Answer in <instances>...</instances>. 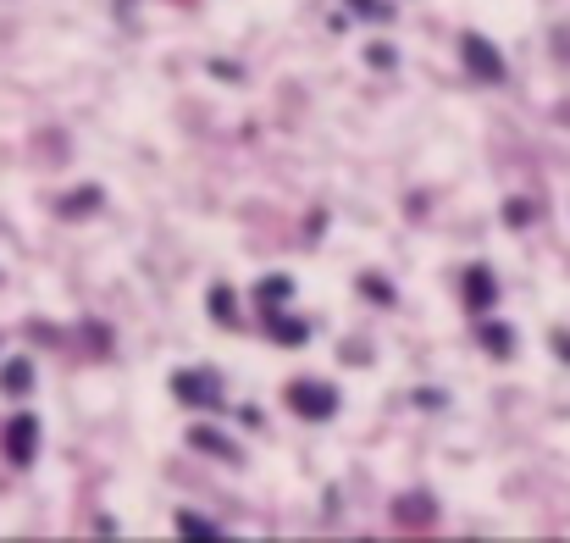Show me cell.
Wrapping results in <instances>:
<instances>
[{"mask_svg": "<svg viewBox=\"0 0 570 543\" xmlns=\"http://www.w3.org/2000/svg\"><path fill=\"white\" fill-rule=\"evenodd\" d=\"M344 12H349V17H360V23L388 28L393 17H399V0H344Z\"/></svg>", "mask_w": 570, "mask_h": 543, "instance_id": "15", "label": "cell"}, {"mask_svg": "<svg viewBox=\"0 0 570 543\" xmlns=\"http://www.w3.org/2000/svg\"><path fill=\"white\" fill-rule=\"evenodd\" d=\"M172 521H178V538H189V543H227V527L200 516V510H178Z\"/></svg>", "mask_w": 570, "mask_h": 543, "instance_id": "13", "label": "cell"}, {"mask_svg": "<svg viewBox=\"0 0 570 543\" xmlns=\"http://www.w3.org/2000/svg\"><path fill=\"white\" fill-rule=\"evenodd\" d=\"M133 6H139V0H117V17H122V23L133 17Z\"/></svg>", "mask_w": 570, "mask_h": 543, "instance_id": "24", "label": "cell"}, {"mask_svg": "<svg viewBox=\"0 0 570 543\" xmlns=\"http://www.w3.org/2000/svg\"><path fill=\"white\" fill-rule=\"evenodd\" d=\"M205 73H211L216 84H244V61H227V56H211V61H205Z\"/></svg>", "mask_w": 570, "mask_h": 543, "instance_id": "19", "label": "cell"}, {"mask_svg": "<svg viewBox=\"0 0 570 543\" xmlns=\"http://www.w3.org/2000/svg\"><path fill=\"white\" fill-rule=\"evenodd\" d=\"M78 338H84L95 355H111V350H117V333H111L106 322H95V316H84V322H78Z\"/></svg>", "mask_w": 570, "mask_h": 543, "instance_id": "17", "label": "cell"}, {"mask_svg": "<svg viewBox=\"0 0 570 543\" xmlns=\"http://www.w3.org/2000/svg\"><path fill=\"white\" fill-rule=\"evenodd\" d=\"M189 449H200V455L222 460V466H244V449H238L233 433H222L216 422H189V438H183Z\"/></svg>", "mask_w": 570, "mask_h": 543, "instance_id": "6", "label": "cell"}, {"mask_svg": "<svg viewBox=\"0 0 570 543\" xmlns=\"http://www.w3.org/2000/svg\"><path fill=\"white\" fill-rule=\"evenodd\" d=\"M261 333L272 338V344H283V350H305L310 338H316V327H310L305 316H294L288 305H277V311H261Z\"/></svg>", "mask_w": 570, "mask_h": 543, "instance_id": "7", "label": "cell"}, {"mask_svg": "<svg viewBox=\"0 0 570 543\" xmlns=\"http://www.w3.org/2000/svg\"><path fill=\"white\" fill-rule=\"evenodd\" d=\"M294 289H299V283L288 278V272H266V278L255 283V305H261V311H277V305L294 300Z\"/></svg>", "mask_w": 570, "mask_h": 543, "instance_id": "14", "label": "cell"}, {"mask_svg": "<svg viewBox=\"0 0 570 543\" xmlns=\"http://www.w3.org/2000/svg\"><path fill=\"white\" fill-rule=\"evenodd\" d=\"M355 289L366 294V300L377 305V311H393V305H399V289H393V283L382 278V272H360V278H355Z\"/></svg>", "mask_w": 570, "mask_h": 543, "instance_id": "16", "label": "cell"}, {"mask_svg": "<svg viewBox=\"0 0 570 543\" xmlns=\"http://www.w3.org/2000/svg\"><path fill=\"white\" fill-rule=\"evenodd\" d=\"M238 289L233 283H222L216 278L211 289H205V316H211V327H222V333H238V327H244V311H238Z\"/></svg>", "mask_w": 570, "mask_h": 543, "instance_id": "8", "label": "cell"}, {"mask_svg": "<svg viewBox=\"0 0 570 543\" xmlns=\"http://www.w3.org/2000/svg\"><path fill=\"white\" fill-rule=\"evenodd\" d=\"M100 206H106V189H100V183H78V189H67L56 200V217L61 222H84L89 211H100Z\"/></svg>", "mask_w": 570, "mask_h": 543, "instance_id": "11", "label": "cell"}, {"mask_svg": "<svg viewBox=\"0 0 570 543\" xmlns=\"http://www.w3.org/2000/svg\"><path fill=\"white\" fill-rule=\"evenodd\" d=\"M548 344H554V355L570 366V327H554V338H548Z\"/></svg>", "mask_w": 570, "mask_h": 543, "instance_id": "23", "label": "cell"}, {"mask_svg": "<svg viewBox=\"0 0 570 543\" xmlns=\"http://www.w3.org/2000/svg\"><path fill=\"white\" fill-rule=\"evenodd\" d=\"M504 222H510V228H532V222H537V200L510 194V200H504Z\"/></svg>", "mask_w": 570, "mask_h": 543, "instance_id": "18", "label": "cell"}, {"mask_svg": "<svg viewBox=\"0 0 570 543\" xmlns=\"http://www.w3.org/2000/svg\"><path fill=\"white\" fill-rule=\"evenodd\" d=\"M460 305H465V316H493L499 311V272L487 261H471V266H460Z\"/></svg>", "mask_w": 570, "mask_h": 543, "instance_id": "4", "label": "cell"}, {"mask_svg": "<svg viewBox=\"0 0 570 543\" xmlns=\"http://www.w3.org/2000/svg\"><path fill=\"white\" fill-rule=\"evenodd\" d=\"M404 399H410V405H416V411H443V405H449V394H443V388H410V394H404Z\"/></svg>", "mask_w": 570, "mask_h": 543, "instance_id": "20", "label": "cell"}, {"mask_svg": "<svg viewBox=\"0 0 570 543\" xmlns=\"http://www.w3.org/2000/svg\"><path fill=\"white\" fill-rule=\"evenodd\" d=\"M283 405L299 422H333L344 411V394H338V383H321V377H294L283 388Z\"/></svg>", "mask_w": 570, "mask_h": 543, "instance_id": "3", "label": "cell"}, {"mask_svg": "<svg viewBox=\"0 0 570 543\" xmlns=\"http://www.w3.org/2000/svg\"><path fill=\"white\" fill-rule=\"evenodd\" d=\"M327 222H333L327 211H310V217H305V244H316L321 233H327Z\"/></svg>", "mask_w": 570, "mask_h": 543, "instance_id": "22", "label": "cell"}, {"mask_svg": "<svg viewBox=\"0 0 570 543\" xmlns=\"http://www.w3.org/2000/svg\"><path fill=\"white\" fill-rule=\"evenodd\" d=\"M366 67H377V73H393V67H399V50H393V45H366Z\"/></svg>", "mask_w": 570, "mask_h": 543, "instance_id": "21", "label": "cell"}, {"mask_svg": "<svg viewBox=\"0 0 570 543\" xmlns=\"http://www.w3.org/2000/svg\"><path fill=\"white\" fill-rule=\"evenodd\" d=\"M39 444H45V422H39L34 411H17L12 422H6V433H0V449H6V460H12L17 471H28L39 460Z\"/></svg>", "mask_w": 570, "mask_h": 543, "instance_id": "5", "label": "cell"}, {"mask_svg": "<svg viewBox=\"0 0 570 543\" xmlns=\"http://www.w3.org/2000/svg\"><path fill=\"white\" fill-rule=\"evenodd\" d=\"M34 388H39L34 355H6V366H0V394L6 399H34Z\"/></svg>", "mask_w": 570, "mask_h": 543, "instance_id": "9", "label": "cell"}, {"mask_svg": "<svg viewBox=\"0 0 570 543\" xmlns=\"http://www.w3.org/2000/svg\"><path fill=\"white\" fill-rule=\"evenodd\" d=\"M167 388H172V399H178L183 411H211V416L227 411V388H222V377L205 372V366H178V372L167 377Z\"/></svg>", "mask_w": 570, "mask_h": 543, "instance_id": "2", "label": "cell"}, {"mask_svg": "<svg viewBox=\"0 0 570 543\" xmlns=\"http://www.w3.org/2000/svg\"><path fill=\"white\" fill-rule=\"evenodd\" d=\"M393 521H399V527H432V521H438V499H432L427 488L399 494L393 499Z\"/></svg>", "mask_w": 570, "mask_h": 543, "instance_id": "12", "label": "cell"}, {"mask_svg": "<svg viewBox=\"0 0 570 543\" xmlns=\"http://www.w3.org/2000/svg\"><path fill=\"white\" fill-rule=\"evenodd\" d=\"M0 344H6V338H0Z\"/></svg>", "mask_w": 570, "mask_h": 543, "instance_id": "25", "label": "cell"}, {"mask_svg": "<svg viewBox=\"0 0 570 543\" xmlns=\"http://www.w3.org/2000/svg\"><path fill=\"white\" fill-rule=\"evenodd\" d=\"M476 344H482L493 361H515V350H521L515 327L510 322H493V316H476Z\"/></svg>", "mask_w": 570, "mask_h": 543, "instance_id": "10", "label": "cell"}, {"mask_svg": "<svg viewBox=\"0 0 570 543\" xmlns=\"http://www.w3.org/2000/svg\"><path fill=\"white\" fill-rule=\"evenodd\" d=\"M454 50H460V67H465L471 84H482V89H504V84H510V61H504V50L493 45L487 34L465 28V34L454 39Z\"/></svg>", "mask_w": 570, "mask_h": 543, "instance_id": "1", "label": "cell"}]
</instances>
